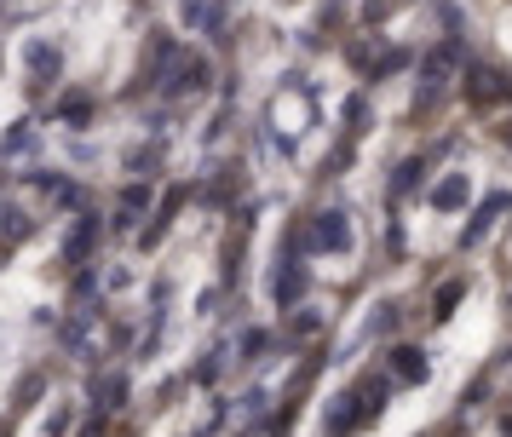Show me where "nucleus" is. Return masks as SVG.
<instances>
[{
	"label": "nucleus",
	"instance_id": "3",
	"mask_svg": "<svg viewBox=\"0 0 512 437\" xmlns=\"http://www.w3.org/2000/svg\"><path fill=\"white\" fill-rule=\"evenodd\" d=\"M317 236H323L328 248H346V225H340V213H328V219H323V230H317Z\"/></svg>",
	"mask_w": 512,
	"mask_h": 437
},
{
	"label": "nucleus",
	"instance_id": "4",
	"mask_svg": "<svg viewBox=\"0 0 512 437\" xmlns=\"http://www.w3.org/2000/svg\"><path fill=\"white\" fill-rule=\"evenodd\" d=\"M455 299H461V282H449V288L438 294V317H449V305H455Z\"/></svg>",
	"mask_w": 512,
	"mask_h": 437
},
{
	"label": "nucleus",
	"instance_id": "2",
	"mask_svg": "<svg viewBox=\"0 0 512 437\" xmlns=\"http://www.w3.org/2000/svg\"><path fill=\"white\" fill-rule=\"evenodd\" d=\"M432 202L438 207H461L466 202V179H443L438 190H432Z\"/></svg>",
	"mask_w": 512,
	"mask_h": 437
},
{
	"label": "nucleus",
	"instance_id": "1",
	"mask_svg": "<svg viewBox=\"0 0 512 437\" xmlns=\"http://www.w3.org/2000/svg\"><path fill=\"white\" fill-rule=\"evenodd\" d=\"M392 368H397V380H420V374H426V357H420L415 345H403Z\"/></svg>",
	"mask_w": 512,
	"mask_h": 437
}]
</instances>
